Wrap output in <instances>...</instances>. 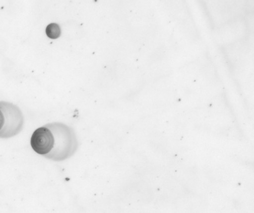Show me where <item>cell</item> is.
I'll list each match as a JSON object with an SVG mask.
<instances>
[{
    "label": "cell",
    "mask_w": 254,
    "mask_h": 213,
    "mask_svg": "<svg viewBox=\"0 0 254 213\" xmlns=\"http://www.w3.org/2000/svg\"><path fill=\"white\" fill-rule=\"evenodd\" d=\"M34 151L50 160L62 162L74 156L78 141L73 128L54 122L38 128L31 137Z\"/></svg>",
    "instance_id": "cell-1"
},
{
    "label": "cell",
    "mask_w": 254,
    "mask_h": 213,
    "mask_svg": "<svg viewBox=\"0 0 254 213\" xmlns=\"http://www.w3.org/2000/svg\"><path fill=\"white\" fill-rule=\"evenodd\" d=\"M24 116L15 104L0 101V138H10L18 135L24 126Z\"/></svg>",
    "instance_id": "cell-2"
},
{
    "label": "cell",
    "mask_w": 254,
    "mask_h": 213,
    "mask_svg": "<svg viewBox=\"0 0 254 213\" xmlns=\"http://www.w3.org/2000/svg\"><path fill=\"white\" fill-rule=\"evenodd\" d=\"M46 33L50 39H58L62 35V29L58 23H52L47 26Z\"/></svg>",
    "instance_id": "cell-3"
}]
</instances>
